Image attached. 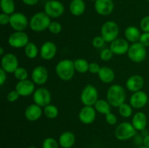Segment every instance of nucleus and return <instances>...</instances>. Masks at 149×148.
Returning <instances> with one entry per match:
<instances>
[{
    "mask_svg": "<svg viewBox=\"0 0 149 148\" xmlns=\"http://www.w3.org/2000/svg\"><path fill=\"white\" fill-rule=\"evenodd\" d=\"M106 99L111 107H119L126 100V91L122 86L113 84L111 86L106 93Z\"/></svg>",
    "mask_w": 149,
    "mask_h": 148,
    "instance_id": "f257e3e1",
    "label": "nucleus"
},
{
    "mask_svg": "<svg viewBox=\"0 0 149 148\" xmlns=\"http://www.w3.org/2000/svg\"><path fill=\"white\" fill-rule=\"evenodd\" d=\"M74 61L68 59H62L55 67V73L58 78L63 81H68L72 79L75 73Z\"/></svg>",
    "mask_w": 149,
    "mask_h": 148,
    "instance_id": "f03ea898",
    "label": "nucleus"
},
{
    "mask_svg": "<svg viewBox=\"0 0 149 148\" xmlns=\"http://www.w3.org/2000/svg\"><path fill=\"white\" fill-rule=\"evenodd\" d=\"M51 22L50 17L45 12H39L31 17L29 27L33 31L42 32L48 29Z\"/></svg>",
    "mask_w": 149,
    "mask_h": 148,
    "instance_id": "7ed1b4c3",
    "label": "nucleus"
},
{
    "mask_svg": "<svg viewBox=\"0 0 149 148\" xmlns=\"http://www.w3.org/2000/svg\"><path fill=\"white\" fill-rule=\"evenodd\" d=\"M137 134V130L132 123L129 122H122L115 129L114 135L117 139L125 141L133 138Z\"/></svg>",
    "mask_w": 149,
    "mask_h": 148,
    "instance_id": "20e7f679",
    "label": "nucleus"
},
{
    "mask_svg": "<svg viewBox=\"0 0 149 148\" xmlns=\"http://www.w3.org/2000/svg\"><path fill=\"white\" fill-rule=\"evenodd\" d=\"M101 36L106 42L111 43L117 39L119 33V26L115 22L109 20L105 22L101 27Z\"/></svg>",
    "mask_w": 149,
    "mask_h": 148,
    "instance_id": "39448f33",
    "label": "nucleus"
},
{
    "mask_svg": "<svg viewBox=\"0 0 149 148\" xmlns=\"http://www.w3.org/2000/svg\"><path fill=\"white\" fill-rule=\"evenodd\" d=\"M128 57L135 63H141L146 59L147 55L146 47L143 46L140 42L132 43L130 46L127 52Z\"/></svg>",
    "mask_w": 149,
    "mask_h": 148,
    "instance_id": "423d86ee",
    "label": "nucleus"
},
{
    "mask_svg": "<svg viewBox=\"0 0 149 148\" xmlns=\"http://www.w3.org/2000/svg\"><path fill=\"white\" fill-rule=\"evenodd\" d=\"M81 102L85 106H94L98 100L97 89L91 84H87L84 86L80 95Z\"/></svg>",
    "mask_w": 149,
    "mask_h": 148,
    "instance_id": "0eeeda50",
    "label": "nucleus"
},
{
    "mask_svg": "<svg viewBox=\"0 0 149 148\" xmlns=\"http://www.w3.org/2000/svg\"><path fill=\"white\" fill-rule=\"evenodd\" d=\"M44 10L50 18H58L63 15L65 11V7L60 1L49 0L45 3Z\"/></svg>",
    "mask_w": 149,
    "mask_h": 148,
    "instance_id": "6e6552de",
    "label": "nucleus"
},
{
    "mask_svg": "<svg viewBox=\"0 0 149 148\" xmlns=\"http://www.w3.org/2000/svg\"><path fill=\"white\" fill-rule=\"evenodd\" d=\"M10 25L15 31H24L29 25L26 15L22 12H14L10 15Z\"/></svg>",
    "mask_w": 149,
    "mask_h": 148,
    "instance_id": "1a4fd4ad",
    "label": "nucleus"
},
{
    "mask_svg": "<svg viewBox=\"0 0 149 148\" xmlns=\"http://www.w3.org/2000/svg\"><path fill=\"white\" fill-rule=\"evenodd\" d=\"M29 42V36L24 31H15L8 38L9 45L15 49L24 48Z\"/></svg>",
    "mask_w": 149,
    "mask_h": 148,
    "instance_id": "9d476101",
    "label": "nucleus"
},
{
    "mask_svg": "<svg viewBox=\"0 0 149 148\" xmlns=\"http://www.w3.org/2000/svg\"><path fill=\"white\" fill-rule=\"evenodd\" d=\"M33 100L35 104L45 107L51 103L52 95L49 90L44 87H40L35 90L33 94Z\"/></svg>",
    "mask_w": 149,
    "mask_h": 148,
    "instance_id": "9b49d317",
    "label": "nucleus"
},
{
    "mask_svg": "<svg viewBox=\"0 0 149 148\" xmlns=\"http://www.w3.org/2000/svg\"><path fill=\"white\" fill-rule=\"evenodd\" d=\"M19 67L18 59L13 53H7L1 59V68L7 73H14Z\"/></svg>",
    "mask_w": 149,
    "mask_h": 148,
    "instance_id": "f8f14e48",
    "label": "nucleus"
},
{
    "mask_svg": "<svg viewBox=\"0 0 149 148\" xmlns=\"http://www.w3.org/2000/svg\"><path fill=\"white\" fill-rule=\"evenodd\" d=\"M148 99L146 93L141 90L132 93L130 98V104L133 108L141 109L148 104Z\"/></svg>",
    "mask_w": 149,
    "mask_h": 148,
    "instance_id": "ddd939ff",
    "label": "nucleus"
},
{
    "mask_svg": "<svg viewBox=\"0 0 149 148\" xmlns=\"http://www.w3.org/2000/svg\"><path fill=\"white\" fill-rule=\"evenodd\" d=\"M48 71L45 66L39 65L35 67L31 73V81L36 85H43L47 81Z\"/></svg>",
    "mask_w": 149,
    "mask_h": 148,
    "instance_id": "4468645a",
    "label": "nucleus"
},
{
    "mask_svg": "<svg viewBox=\"0 0 149 148\" xmlns=\"http://www.w3.org/2000/svg\"><path fill=\"white\" fill-rule=\"evenodd\" d=\"M96 112L93 106L84 105L79 113V119L84 124H91L95 120Z\"/></svg>",
    "mask_w": 149,
    "mask_h": 148,
    "instance_id": "2eb2a0df",
    "label": "nucleus"
},
{
    "mask_svg": "<svg viewBox=\"0 0 149 148\" xmlns=\"http://www.w3.org/2000/svg\"><path fill=\"white\" fill-rule=\"evenodd\" d=\"M15 90L21 97H28L35 91V84L33 81L26 79L19 81L15 86Z\"/></svg>",
    "mask_w": 149,
    "mask_h": 148,
    "instance_id": "dca6fc26",
    "label": "nucleus"
},
{
    "mask_svg": "<svg viewBox=\"0 0 149 148\" xmlns=\"http://www.w3.org/2000/svg\"><path fill=\"white\" fill-rule=\"evenodd\" d=\"M42 59L45 60H50L53 59L57 54V46L54 42L47 41L42 45L39 50Z\"/></svg>",
    "mask_w": 149,
    "mask_h": 148,
    "instance_id": "f3484780",
    "label": "nucleus"
},
{
    "mask_svg": "<svg viewBox=\"0 0 149 148\" xmlns=\"http://www.w3.org/2000/svg\"><path fill=\"white\" fill-rule=\"evenodd\" d=\"M114 8L112 0H96L95 1V10L96 12L102 16L110 15Z\"/></svg>",
    "mask_w": 149,
    "mask_h": 148,
    "instance_id": "a211bd4d",
    "label": "nucleus"
},
{
    "mask_svg": "<svg viewBox=\"0 0 149 148\" xmlns=\"http://www.w3.org/2000/svg\"><path fill=\"white\" fill-rule=\"evenodd\" d=\"M130 46V45L129 44V41L127 40L122 38H117L114 41L111 42L109 48L114 55H122L127 53Z\"/></svg>",
    "mask_w": 149,
    "mask_h": 148,
    "instance_id": "6ab92c4d",
    "label": "nucleus"
},
{
    "mask_svg": "<svg viewBox=\"0 0 149 148\" xmlns=\"http://www.w3.org/2000/svg\"><path fill=\"white\" fill-rule=\"evenodd\" d=\"M144 78L140 75H133L127 78L126 87L131 92L141 91L144 86Z\"/></svg>",
    "mask_w": 149,
    "mask_h": 148,
    "instance_id": "aec40b11",
    "label": "nucleus"
},
{
    "mask_svg": "<svg viewBox=\"0 0 149 148\" xmlns=\"http://www.w3.org/2000/svg\"><path fill=\"white\" fill-rule=\"evenodd\" d=\"M42 113H43V110H42V107L33 103L29 105L26 108L25 117L29 121L34 122L42 117Z\"/></svg>",
    "mask_w": 149,
    "mask_h": 148,
    "instance_id": "412c9836",
    "label": "nucleus"
},
{
    "mask_svg": "<svg viewBox=\"0 0 149 148\" xmlns=\"http://www.w3.org/2000/svg\"><path fill=\"white\" fill-rule=\"evenodd\" d=\"M147 116L143 112H138L133 115L132 119V124L137 131H141L145 129L147 126Z\"/></svg>",
    "mask_w": 149,
    "mask_h": 148,
    "instance_id": "4be33fe9",
    "label": "nucleus"
},
{
    "mask_svg": "<svg viewBox=\"0 0 149 148\" xmlns=\"http://www.w3.org/2000/svg\"><path fill=\"white\" fill-rule=\"evenodd\" d=\"M59 145L62 148H71L76 142V136L71 131H65L60 136Z\"/></svg>",
    "mask_w": 149,
    "mask_h": 148,
    "instance_id": "5701e85b",
    "label": "nucleus"
},
{
    "mask_svg": "<svg viewBox=\"0 0 149 148\" xmlns=\"http://www.w3.org/2000/svg\"><path fill=\"white\" fill-rule=\"evenodd\" d=\"M99 78L105 84H110L113 82L115 78V73L111 68L107 66L101 67L97 73Z\"/></svg>",
    "mask_w": 149,
    "mask_h": 148,
    "instance_id": "b1692460",
    "label": "nucleus"
},
{
    "mask_svg": "<svg viewBox=\"0 0 149 148\" xmlns=\"http://www.w3.org/2000/svg\"><path fill=\"white\" fill-rule=\"evenodd\" d=\"M141 36V31H140L139 28H137L136 26H128L125 30V39L127 40L129 42H132V43L138 42Z\"/></svg>",
    "mask_w": 149,
    "mask_h": 148,
    "instance_id": "393cba45",
    "label": "nucleus"
},
{
    "mask_svg": "<svg viewBox=\"0 0 149 148\" xmlns=\"http://www.w3.org/2000/svg\"><path fill=\"white\" fill-rule=\"evenodd\" d=\"M86 9L85 3L83 0H72L70 2L69 10L74 16H80L84 12Z\"/></svg>",
    "mask_w": 149,
    "mask_h": 148,
    "instance_id": "a878e982",
    "label": "nucleus"
},
{
    "mask_svg": "<svg viewBox=\"0 0 149 148\" xmlns=\"http://www.w3.org/2000/svg\"><path fill=\"white\" fill-rule=\"evenodd\" d=\"M94 107L96 111L98 112L100 114L103 115H106L111 113V105L109 104L107 100H97L95 104Z\"/></svg>",
    "mask_w": 149,
    "mask_h": 148,
    "instance_id": "bb28decb",
    "label": "nucleus"
},
{
    "mask_svg": "<svg viewBox=\"0 0 149 148\" xmlns=\"http://www.w3.org/2000/svg\"><path fill=\"white\" fill-rule=\"evenodd\" d=\"M0 7L3 13L10 15L13 14L15 10V5L13 0H1Z\"/></svg>",
    "mask_w": 149,
    "mask_h": 148,
    "instance_id": "cd10ccee",
    "label": "nucleus"
},
{
    "mask_svg": "<svg viewBox=\"0 0 149 148\" xmlns=\"http://www.w3.org/2000/svg\"><path fill=\"white\" fill-rule=\"evenodd\" d=\"M24 52L29 59H34L39 54V49L33 42L29 41L24 47Z\"/></svg>",
    "mask_w": 149,
    "mask_h": 148,
    "instance_id": "c85d7f7f",
    "label": "nucleus"
},
{
    "mask_svg": "<svg viewBox=\"0 0 149 148\" xmlns=\"http://www.w3.org/2000/svg\"><path fill=\"white\" fill-rule=\"evenodd\" d=\"M74 63L76 71H77L79 73H85L87 71H89L90 63L85 59L79 58V59H77L75 61H74Z\"/></svg>",
    "mask_w": 149,
    "mask_h": 148,
    "instance_id": "c756f323",
    "label": "nucleus"
},
{
    "mask_svg": "<svg viewBox=\"0 0 149 148\" xmlns=\"http://www.w3.org/2000/svg\"><path fill=\"white\" fill-rule=\"evenodd\" d=\"M44 115L49 119H54L57 118L59 114L58 108L55 105L49 104L45 106L43 109Z\"/></svg>",
    "mask_w": 149,
    "mask_h": 148,
    "instance_id": "7c9ffc66",
    "label": "nucleus"
},
{
    "mask_svg": "<svg viewBox=\"0 0 149 148\" xmlns=\"http://www.w3.org/2000/svg\"><path fill=\"white\" fill-rule=\"evenodd\" d=\"M118 110H119V113L121 116L123 118H130L132 116V113H133V107L130 105V104H127V103H123L121 104L119 107H118Z\"/></svg>",
    "mask_w": 149,
    "mask_h": 148,
    "instance_id": "2f4dec72",
    "label": "nucleus"
},
{
    "mask_svg": "<svg viewBox=\"0 0 149 148\" xmlns=\"http://www.w3.org/2000/svg\"><path fill=\"white\" fill-rule=\"evenodd\" d=\"M13 74H14L15 78L18 80V81L28 79V76H29V73L27 70L23 67H18Z\"/></svg>",
    "mask_w": 149,
    "mask_h": 148,
    "instance_id": "473e14b6",
    "label": "nucleus"
},
{
    "mask_svg": "<svg viewBox=\"0 0 149 148\" xmlns=\"http://www.w3.org/2000/svg\"><path fill=\"white\" fill-rule=\"evenodd\" d=\"M59 142L52 137L46 138L42 143V148H58Z\"/></svg>",
    "mask_w": 149,
    "mask_h": 148,
    "instance_id": "72a5a7b5",
    "label": "nucleus"
},
{
    "mask_svg": "<svg viewBox=\"0 0 149 148\" xmlns=\"http://www.w3.org/2000/svg\"><path fill=\"white\" fill-rule=\"evenodd\" d=\"M48 30L52 34H58L62 30V26L58 21H52L49 24Z\"/></svg>",
    "mask_w": 149,
    "mask_h": 148,
    "instance_id": "f704fd0d",
    "label": "nucleus"
},
{
    "mask_svg": "<svg viewBox=\"0 0 149 148\" xmlns=\"http://www.w3.org/2000/svg\"><path fill=\"white\" fill-rule=\"evenodd\" d=\"M113 55L114 54L111 50L110 48H106V49H103L100 52V59L103 61H109L110 59H112Z\"/></svg>",
    "mask_w": 149,
    "mask_h": 148,
    "instance_id": "c9c22d12",
    "label": "nucleus"
},
{
    "mask_svg": "<svg viewBox=\"0 0 149 148\" xmlns=\"http://www.w3.org/2000/svg\"><path fill=\"white\" fill-rule=\"evenodd\" d=\"M105 118H106V121L109 125H115L117 123V118L116 115L111 112L105 115Z\"/></svg>",
    "mask_w": 149,
    "mask_h": 148,
    "instance_id": "e433bc0d",
    "label": "nucleus"
},
{
    "mask_svg": "<svg viewBox=\"0 0 149 148\" xmlns=\"http://www.w3.org/2000/svg\"><path fill=\"white\" fill-rule=\"evenodd\" d=\"M140 26L143 31L149 33V15L146 16L141 20V23H140Z\"/></svg>",
    "mask_w": 149,
    "mask_h": 148,
    "instance_id": "4c0bfd02",
    "label": "nucleus"
},
{
    "mask_svg": "<svg viewBox=\"0 0 149 148\" xmlns=\"http://www.w3.org/2000/svg\"><path fill=\"white\" fill-rule=\"evenodd\" d=\"M105 40L101 36H95L94 39H93V46L95 48H101L102 46L104 45Z\"/></svg>",
    "mask_w": 149,
    "mask_h": 148,
    "instance_id": "58836bf2",
    "label": "nucleus"
},
{
    "mask_svg": "<svg viewBox=\"0 0 149 148\" xmlns=\"http://www.w3.org/2000/svg\"><path fill=\"white\" fill-rule=\"evenodd\" d=\"M19 97H20V94L17 93V91L15 89L10 91V92L7 94V101L10 102H14L17 101L18 100Z\"/></svg>",
    "mask_w": 149,
    "mask_h": 148,
    "instance_id": "ea45409f",
    "label": "nucleus"
},
{
    "mask_svg": "<svg viewBox=\"0 0 149 148\" xmlns=\"http://www.w3.org/2000/svg\"><path fill=\"white\" fill-rule=\"evenodd\" d=\"M143 46L145 47H148L149 46V33L148 32H143L141 33V36L140 37L139 41Z\"/></svg>",
    "mask_w": 149,
    "mask_h": 148,
    "instance_id": "a19ab883",
    "label": "nucleus"
},
{
    "mask_svg": "<svg viewBox=\"0 0 149 148\" xmlns=\"http://www.w3.org/2000/svg\"><path fill=\"white\" fill-rule=\"evenodd\" d=\"M100 68L101 67L97 62H90L89 65V72L93 74H97Z\"/></svg>",
    "mask_w": 149,
    "mask_h": 148,
    "instance_id": "79ce46f5",
    "label": "nucleus"
},
{
    "mask_svg": "<svg viewBox=\"0 0 149 148\" xmlns=\"http://www.w3.org/2000/svg\"><path fill=\"white\" fill-rule=\"evenodd\" d=\"M10 15L5 14V13H1L0 14V24L1 26H6L10 24Z\"/></svg>",
    "mask_w": 149,
    "mask_h": 148,
    "instance_id": "37998d69",
    "label": "nucleus"
},
{
    "mask_svg": "<svg viewBox=\"0 0 149 148\" xmlns=\"http://www.w3.org/2000/svg\"><path fill=\"white\" fill-rule=\"evenodd\" d=\"M7 73L2 68H0V85L1 86L4 85L7 81Z\"/></svg>",
    "mask_w": 149,
    "mask_h": 148,
    "instance_id": "c03bdc74",
    "label": "nucleus"
},
{
    "mask_svg": "<svg viewBox=\"0 0 149 148\" xmlns=\"http://www.w3.org/2000/svg\"><path fill=\"white\" fill-rule=\"evenodd\" d=\"M134 142H135V145H138V147L143 145V136L141 134L138 135L136 134L134 136Z\"/></svg>",
    "mask_w": 149,
    "mask_h": 148,
    "instance_id": "a18cd8bd",
    "label": "nucleus"
},
{
    "mask_svg": "<svg viewBox=\"0 0 149 148\" xmlns=\"http://www.w3.org/2000/svg\"><path fill=\"white\" fill-rule=\"evenodd\" d=\"M22 1L28 6H33L37 4L39 0H22Z\"/></svg>",
    "mask_w": 149,
    "mask_h": 148,
    "instance_id": "49530a36",
    "label": "nucleus"
},
{
    "mask_svg": "<svg viewBox=\"0 0 149 148\" xmlns=\"http://www.w3.org/2000/svg\"><path fill=\"white\" fill-rule=\"evenodd\" d=\"M143 145L149 148V134L144 136L143 141Z\"/></svg>",
    "mask_w": 149,
    "mask_h": 148,
    "instance_id": "de8ad7c7",
    "label": "nucleus"
},
{
    "mask_svg": "<svg viewBox=\"0 0 149 148\" xmlns=\"http://www.w3.org/2000/svg\"><path fill=\"white\" fill-rule=\"evenodd\" d=\"M141 135H142L143 136H147V135H148L149 133H148V131L146 129H143V130H142L141 131Z\"/></svg>",
    "mask_w": 149,
    "mask_h": 148,
    "instance_id": "09e8293b",
    "label": "nucleus"
},
{
    "mask_svg": "<svg viewBox=\"0 0 149 148\" xmlns=\"http://www.w3.org/2000/svg\"><path fill=\"white\" fill-rule=\"evenodd\" d=\"M4 48L3 47H1L0 48V55H1V56H4Z\"/></svg>",
    "mask_w": 149,
    "mask_h": 148,
    "instance_id": "8fccbe9b",
    "label": "nucleus"
},
{
    "mask_svg": "<svg viewBox=\"0 0 149 148\" xmlns=\"http://www.w3.org/2000/svg\"><path fill=\"white\" fill-rule=\"evenodd\" d=\"M138 148H148V147H147L143 146V145H141V146H139V147H138Z\"/></svg>",
    "mask_w": 149,
    "mask_h": 148,
    "instance_id": "3c124183",
    "label": "nucleus"
},
{
    "mask_svg": "<svg viewBox=\"0 0 149 148\" xmlns=\"http://www.w3.org/2000/svg\"><path fill=\"white\" fill-rule=\"evenodd\" d=\"M29 148H36V147H34V146H31V147H29Z\"/></svg>",
    "mask_w": 149,
    "mask_h": 148,
    "instance_id": "603ef678",
    "label": "nucleus"
},
{
    "mask_svg": "<svg viewBox=\"0 0 149 148\" xmlns=\"http://www.w3.org/2000/svg\"><path fill=\"white\" fill-rule=\"evenodd\" d=\"M90 1H95L96 0H90Z\"/></svg>",
    "mask_w": 149,
    "mask_h": 148,
    "instance_id": "864d4df0",
    "label": "nucleus"
},
{
    "mask_svg": "<svg viewBox=\"0 0 149 148\" xmlns=\"http://www.w3.org/2000/svg\"><path fill=\"white\" fill-rule=\"evenodd\" d=\"M148 107H149V99H148Z\"/></svg>",
    "mask_w": 149,
    "mask_h": 148,
    "instance_id": "5fc2aeb1",
    "label": "nucleus"
},
{
    "mask_svg": "<svg viewBox=\"0 0 149 148\" xmlns=\"http://www.w3.org/2000/svg\"><path fill=\"white\" fill-rule=\"evenodd\" d=\"M146 1H149V0H146Z\"/></svg>",
    "mask_w": 149,
    "mask_h": 148,
    "instance_id": "6e6d98bb",
    "label": "nucleus"
}]
</instances>
